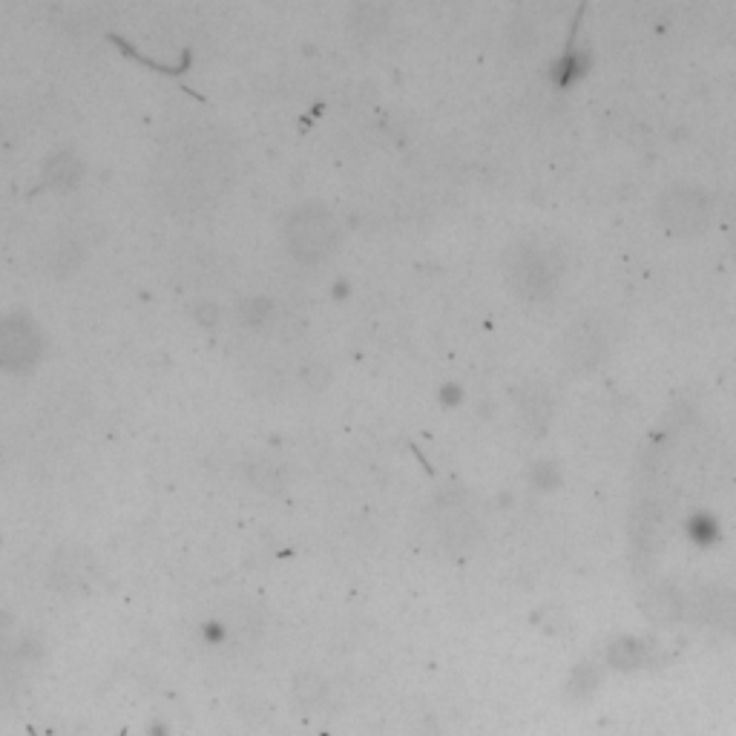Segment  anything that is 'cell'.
I'll use <instances>...</instances> for the list:
<instances>
[{
    "label": "cell",
    "instance_id": "2",
    "mask_svg": "<svg viewBox=\"0 0 736 736\" xmlns=\"http://www.w3.org/2000/svg\"><path fill=\"white\" fill-rule=\"evenodd\" d=\"M44 354V334L38 322L26 314H6L0 317V371L23 374L38 366Z\"/></svg>",
    "mask_w": 736,
    "mask_h": 736
},
{
    "label": "cell",
    "instance_id": "1",
    "mask_svg": "<svg viewBox=\"0 0 736 736\" xmlns=\"http://www.w3.org/2000/svg\"><path fill=\"white\" fill-rule=\"evenodd\" d=\"M337 239H340V222L320 202H305L285 216L282 242L299 262H308V265L322 262L337 248Z\"/></svg>",
    "mask_w": 736,
    "mask_h": 736
},
{
    "label": "cell",
    "instance_id": "4",
    "mask_svg": "<svg viewBox=\"0 0 736 736\" xmlns=\"http://www.w3.org/2000/svg\"><path fill=\"white\" fill-rule=\"evenodd\" d=\"M78 176H81V161L72 159L67 153L55 156L46 167V179L52 182V187H72L78 182Z\"/></svg>",
    "mask_w": 736,
    "mask_h": 736
},
{
    "label": "cell",
    "instance_id": "5",
    "mask_svg": "<svg viewBox=\"0 0 736 736\" xmlns=\"http://www.w3.org/2000/svg\"><path fill=\"white\" fill-rule=\"evenodd\" d=\"M688 535L690 541H696L699 547H708L719 538V524L711 512H693L688 521Z\"/></svg>",
    "mask_w": 736,
    "mask_h": 736
},
{
    "label": "cell",
    "instance_id": "3",
    "mask_svg": "<svg viewBox=\"0 0 736 736\" xmlns=\"http://www.w3.org/2000/svg\"><path fill=\"white\" fill-rule=\"evenodd\" d=\"M552 69H555V81L561 87H570V84L581 81L590 72V52H584V49H567L561 55V61Z\"/></svg>",
    "mask_w": 736,
    "mask_h": 736
}]
</instances>
